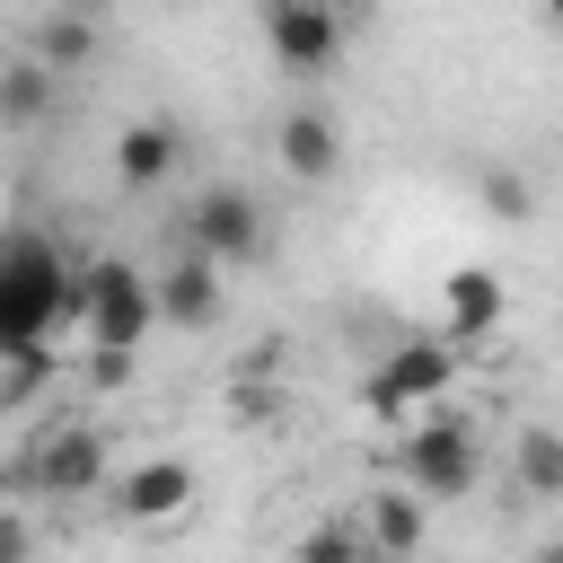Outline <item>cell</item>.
Returning a JSON list of instances; mask_svg holds the SVG:
<instances>
[{"mask_svg":"<svg viewBox=\"0 0 563 563\" xmlns=\"http://www.w3.org/2000/svg\"><path fill=\"white\" fill-rule=\"evenodd\" d=\"M62 325H79V264L44 229H0V361H53Z\"/></svg>","mask_w":563,"mask_h":563,"instance_id":"6da1fadb","label":"cell"},{"mask_svg":"<svg viewBox=\"0 0 563 563\" xmlns=\"http://www.w3.org/2000/svg\"><path fill=\"white\" fill-rule=\"evenodd\" d=\"M396 475L440 510V501H466L475 484H484V440H475V422L466 413H405V440H396Z\"/></svg>","mask_w":563,"mask_h":563,"instance_id":"7a4b0ae2","label":"cell"},{"mask_svg":"<svg viewBox=\"0 0 563 563\" xmlns=\"http://www.w3.org/2000/svg\"><path fill=\"white\" fill-rule=\"evenodd\" d=\"M150 325H158V290H150L141 264H123V255L79 264V334H88V352H141Z\"/></svg>","mask_w":563,"mask_h":563,"instance_id":"3957f363","label":"cell"},{"mask_svg":"<svg viewBox=\"0 0 563 563\" xmlns=\"http://www.w3.org/2000/svg\"><path fill=\"white\" fill-rule=\"evenodd\" d=\"M449 378H457V343L449 334H413V343H396L378 369H369V413H387V422H405V413H422V405H440L449 396Z\"/></svg>","mask_w":563,"mask_h":563,"instance_id":"277c9868","label":"cell"},{"mask_svg":"<svg viewBox=\"0 0 563 563\" xmlns=\"http://www.w3.org/2000/svg\"><path fill=\"white\" fill-rule=\"evenodd\" d=\"M18 475H26L35 493H53V501L106 493V431H97V422H44V431L26 440V457H18Z\"/></svg>","mask_w":563,"mask_h":563,"instance_id":"5b68a950","label":"cell"},{"mask_svg":"<svg viewBox=\"0 0 563 563\" xmlns=\"http://www.w3.org/2000/svg\"><path fill=\"white\" fill-rule=\"evenodd\" d=\"M264 53L290 79H325L343 53V9L334 0H264Z\"/></svg>","mask_w":563,"mask_h":563,"instance_id":"8992f818","label":"cell"},{"mask_svg":"<svg viewBox=\"0 0 563 563\" xmlns=\"http://www.w3.org/2000/svg\"><path fill=\"white\" fill-rule=\"evenodd\" d=\"M185 246L211 255L220 273L246 264V255H264V211H255V194H246V185H202V194L185 202Z\"/></svg>","mask_w":563,"mask_h":563,"instance_id":"52a82bcc","label":"cell"},{"mask_svg":"<svg viewBox=\"0 0 563 563\" xmlns=\"http://www.w3.org/2000/svg\"><path fill=\"white\" fill-rule=\"evenodd\" d=\"M150 290H158V325H176V334H211L220 325V308H229V290H220V264L211 255H176L167 273H150Z\"/></svg>","mask_w":563,"mask_h":563,"instance_id":"ba28073f","label":"cell"},{"mask_svg":"<svg viewBox=\"0 0 563 563\" xmlns=\"http://www.w3.org/2000/svg\"><path fill=\"white\" fill-rule=\"evenodd\" d=\"M114 510H123L132 528H176V519L194 510V466H185V457H150V466H132L123 493H114Z\"/></svg>","mask_w":563,"mask_h":563,"instance_id":"9c48e42d","label":"cell"},{"mask_svg":"<svg viewBox=\"0 0 563 563\" xmlns=\"http://www.w3.org/2000/svg\"><path fill=\"white\" fill-rule=\"evenodd\" d=\"M176 158H185V132H176L167 114H141V123H123V132H114V176H123V185H141V194H150V185H167V176H176Z\"/></svg>","mask_w":563,"mask_h":563,"instance_id":"30bf717a","label":"cell"},{"mask_svg":"<svg viewBox=\"0 0 563 563\" xmlns=\"http://www.w3.org/2000/svg\"><path fill=\"white\" fill-rule=\"evenodd\" d=\"M440 308H449V343H484L510 299H501V282H493L484 264H457V273L440 282Z\"/></svg>","mask_w":563,"mask_h":563,"instance_id":"8fae6325","label":"cell"},{"mask_svg":"<svg viewBox=\"0 0 563 563\" xmlns=\"http://www.w3.org/2000/svg\"><path fill=\"white\" fill-rule=\"evenodd\" d=\"M334 158H343V141H334V123H325L317 106L282 114V176H299V185H325V176H334Z\"/></svg>","mask_w":563,"mask_h":563,"instance_id":"7c38bea8","label":"cell"},{"mask_svg":"<svg viewBox=\"0 0 563 563\" xmlns=\"http://www.w3.org/2000/svg\"><path fill=\"white\" fill-rule=\"evenodd\" d=\"M510 484H519L528 501H563V431H554V422H528V431L510 440Z\"/></svg>","mask_w":563,"mask_h":563,"instance_id":"4fadbf2b","label":"cell"},{"mask_svg":"<svg viewBox=\"0 0 563 563\" xmlns=\"http://www.w3.org/2000/svg\"><path fill=\"white\" fill-rule=\"evenodd\" d=\"M422 528H431V501H422L413 484H405V493H369V528H361V545H378V554H413Z\"/></svg>","mask_w":563,"mask_h":563,"instance_id":"5bb4252c","label":"cell"},{"mask_svg":"<svg viewBox=\"0 0 563 563\" xmlns=\"http://www.w3.org/2000/svg\"><path fill=\"white\" fill-rule=\"evenodd\" d=\"M53 88H62V70H44L35 53H26V62H9V70H0V123H9V132L44 123V114H53Z\"/></svg>","mask_w":563,"mask_h":563,"instance_id":"9a60e30c","label":"cell"},{"mask_svg":"<svg viewBox=\"0 0 563 563\" xmlns=\"http://www.w3.org/2000/svg\"><path fill=\"white\" fill-rule=\"evenodd\" d=\"M35 62H44V70H79V62H97V18H88V9H44V26H35Z\"/></svg>","mask_w":563,"mask_h":563,"instance_id":"2e32d148","label":"cell"},{"mask_svg":"<svg viewBox=\"0 0 563 563\" xmlns=\"http://www.w3.org/2000/svg\"><path fill=\"white\" fill-rule=\"evenodd\" d=\"M484 202H493V220H528L537 211V194H528L519 167H484Z\"/></svg>","mask_w":563,"mask_h":563,"instance_id":"e0dca14e","label":"cell"},{"mask_svg":"<svg viewBox=\"0 0 563 563\" xmlns=\"http://www.w3.org/2000/svg\"><path fill=\"white\" fill-rule=\"evenodd\" d=\"M0 554H26V519H0Z\"/></svg>","mask_w":563,"mask_h":563,"instance_id":"ac0fdd59","label":"cell"},{"mask_svg":"<svg viewBox=\"0 0 563 563\" xmlns=\"http://www.w3.org/2000/svg\"><path fill=\"white\" fill-rule=\"evenodd\" d=\"M44 9H88V18H97V9H106V0H44Z\"/></svg>","mask_w":563,"mask_h":563,"instance_id":"d6986e66","label":"cell"},{"mask_svg":"<svg viewBox=\"0 0 563 563\" xmlns=\"http://www.w3.org/2000/svg\"><path fill=\"white\" fill-rule=\"evenodd\" d=\"M545 18H554V26H563V0H545Z\"/></svg>","mask_w":563,"mask_h":563,"instance_id":"ffe728a7","label":"cell"},{"mask_svg":"<svg viewBox=\"0 0 563 563\" xmlns=\"http://www.w3.org/2000/svg\"><path fill=\"white\" fill-rule=\"evenodd\" d=\"M334 9H369V0H334Z\"/></svg>","mask_w":563,"mask_h":563,"instance_id":"44dd1931","label":"cell"}]
</instances>
